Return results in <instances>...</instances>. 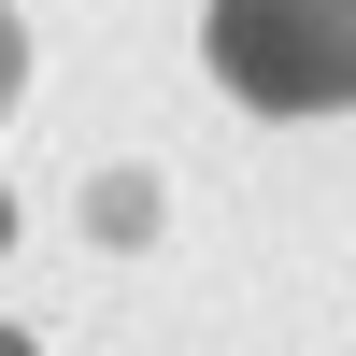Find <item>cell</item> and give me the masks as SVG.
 I'll list each match as a JSON object with an SVG mask.
<instances>
[{
  "instance_id": "obj_1",
  "label": "cell",
  "mask_w": 356,
  "mask_h": 356,
  "mask_svg": "<svg viewBox=\"0 0 356 356\" xmlns=\"http://www.w3.org/2000/svg\"><path fill=\"white\" fill-rule=\"evenodd\" d=\"M214 86L257 114H356V0H214Z\"/></svg>"
},
{
  "instance_id": "obj_2",
  "label": "cell",
  "mask_w": 356,
  "mask_h": 356,
  "mask_svg": "<svg viewBox=\"0 0 356 356\" xmlns=\"http://www.w3.org/2000/svg\"><path fill=\"white\" fill-rule=\"evenodd\" d=\"M86 214H100V228H114V243H143V228H157V186H143V171H114V186H100V200H86Z\"/></svg>"
},
{
  "instance_id": "obj_3",
  "label": "cell",
  "mask_w": 356,
  "mask_h": 356,
  "mask_svg": "<svg viewBox=\"0 0 356 356\" xmlns=\"http://www.w3.org/2000/svg\"><path fill=\"white\" fill-rule=\"evenodd\" d=\"M15 86H29V29H15V0H0V114H15Z\"/></svg>"
},
{
  "instance_id": "obj_4",
  "label": "cell",
  "mask_w": 356,
  "mask_h": 356,
  "mask_svg": "<svg viewBox=\"0 0 356 356\" xmlns=\"http://www.w3.org/2000/svg\"><path fill=\"white\" fill-rule=\"evenodd\" d=\"M0 356H43V342H29V328H0Z\"/></svg>"
},
{
  "instance_id": "obj_5",
  "label": "cell",
  "mask_w": 356,
  "mask_h": 356,
  "mask_svg": "<svg viewBox=\"0 0 356 356\" xmlns=\"http://www.w3.org/2000/svg\"><path fill=\"white\" fill-rule=\"evenodd\" d=\"M0 228H15V214H0Z\"/></svg>"
}]
</instances>
